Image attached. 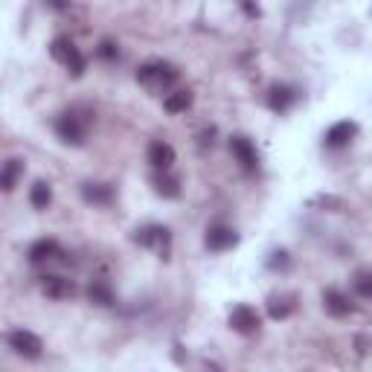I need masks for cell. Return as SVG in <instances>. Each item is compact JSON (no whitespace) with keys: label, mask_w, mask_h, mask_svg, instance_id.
Listing matches in <instances>:
<instances>
[{"label":"cell","mask_w":372,"mask_h":372,"mask_svg":"<svg viewBox=\"0 0 372 372\" xmlns=\"http://www.w3.org/2000/svg\"><path fill=\"white\" fill-rule=\"evenodd\" d=\"M134 242H137V244H143V247H155L163 259L169 256V247H172V236H169V230H166V227H160V224H148V227L137 230Z\"/></svg>","instance_id":"5b68a950"},{"label":"cell","mask_w":372,"mask_h":372,"mask_svg":"<svg viewBox=\"0 0 372 372\" xmlns=\"http://www.w3.org/2000/svg\"><path fill=\"white\" fill-rule=\"evenodd\" d=\"M82 198L85 204H93V207H108L114 201V186L108 183H96V180H88L82 183Z\"/></svg>","instance_id":"7c38bea8"},{"label":"cell","mask_w":372,"mask_h":372,"mask_svg":"<svg viewBox=\"0 0 372 372\" xmlns=\"http://www.w3.org/2000/svg\"><path fill=\"white\" fill-rule=\"evenodd\" d=\"M294 294H279V296H271L268 300V314L271 320H285L291 311H294Z\"/></svg>","instance_id":"ac0fdd59"},{"label":"cell","mask_w":372,"mask_h":372,"mask_svg":"<svg viewBox=\"0 0 372 372\" xmlns=\"http://www.w3.org/2000/svg\"><path fill=\"white\" fill-rule=\"evenodd\" d=\"M294 102H296V91L288 88V85H274L268 91V105H271V110H277V114H285Z\"/></svg>","instance_id":"9a60e30c"},{"label":"cell","mask_w":372,"mask_h":372,"mask_svg":"<svg viewBox=\"0 0 372 372\" xmlns=\"http://www.w3.org/2000/svg\"><path fill=\"white\" fill-rule=\"evenodd\" d=\"M9 346H12L21 358H26V361H38V358H41V349H44L41 338H38L35 331H29V329H15V331H9Z\"/></svg>","instance_id":"277c9868"},{"label":"cell","mask_w":372,"mask_h":372,"mask_svg":"<svg viewBox=\"0 0 372 372\" xmlns=\"http://www.w3.org/2000/svg\"><path fill=\"white\" fill-rule=\"evenodd\" d=\"M207 247L210 250H230L236 242H239V233L233 230V227H227V224H215V227H210L207 230Z\"/></svg>","instance_id":"8fae6325"},{"label":"cell","mask_w":372,"mask_h":372,"mask_svg":"<svg viewBox=\"0 0 372 372\" xmlns=\"http://www.w3.org/2000/svg\"><path fill=\"white\" fill-rule=\"evenodd\" d=\"M180 79V73L175 64L169 61H148L137 70V82L148 91V93H172L175 85Z\"/></svg>","instance_id":"6da1fadb"},{"label":"cell","mask_w":372,"mask_h":372,"mask_svg":"<svg viewBox=\"0 0 372 372\" xmlns=\"http://www.w3.org/2000/svg\"><path fill=\"white\" fill-rule=\"evenodd\" d=\"M355 134H358V125H355V123H349V120L334 123V125L326 131V145H329V148H341V145H346Z\"/></svg>","instance_id":"5bb4252c"},{"label":"cell","mask_w":372,"mask_h":372,"mask_svg":"<svg viewBox=\"0 0 372 372\" xmlns=\"http://www.w3.org/2000/svg\"><path fill=\"white\" fill-rule=\"evenodd\" d=\"M21 172H24V163H21V160H9V163L4 166V175H0V186H4V192H12V190H15Z\"/></svg>","instance_id":"44dd1931"},{"label":"cell","mask_w":372,"mask_h":372,"mask_svg":"<svg viewBox=\"0 0 372 372\" xmlns=\"http://www.w3.org/2000/svg\"><path fill=\"white\" fill-rule=\"evenodd\" d=\"M50 53H53V58L61 64V67H67V73L70 76H82L85 73V56L79 53V47L73 44L67 35H58V38L53 41V47H50Z\"/></svg>","instance_id":"3957f363"},{"label":"cell","mask_w":372,"mask_h":372,"mask_svg":"<svg viewBox=\"0 0 372 372\" xmlns=\"http://www.w3.org/2000/svg\"><path fill=\"white\" fill-rule=\"evenodd\" d=\"M268 268H288V253L285 250H277V253H271V259H268Z\"/></svg>","instance_id":"d4e9b609"},{"label":"cell","mask_w":372,"mask_h":372,"mask_svg":"<svg viewBox=\"0 0 372 372\" xmlns=\"http://www.w3.org/2000/svg\"><path fill=\"white\" fill-rule=\"evenodd\" d=\"M64 256L61 244L56 239H38L32 247H29V262L32 265H47V262H58Z\"/></svg>","instance_id":"9c48e42d"},{"label":"cell","mask_w":372,"mask_h":372,"mask_svg":"<svg viewBox=\"0 0 372 372\" xmlns=\"http://www.w3.org/2000/svg\"><path fill=\"white\" fill-rule=\"evenodd\" d=\"M76 282L73 279H64V277H41V294L50 296V300H70V296H76Z\"/></svg>","instance_id":"ba28073f"},{"label":"cell","mask_w":372,"mask_h":372,"mask_svg":"<svg viewBox=\"0 0 372 372\" xmlns=\"http://www.w3.org/2000/svg\"><path fill=\"white\" fill-rule=\"evenodd\" d=\"M99 56H102V58H108V61H114V58L120 56V50H117V44H114V41H102V44H99Z\"/></svg>","instance_id":"cb8c5ba5"},{"label":"cell","mask_w":372,"mask_h":372,"mask_svg":"<svg viewBox=\"0 0 372 372\" xmlns=\"http://www.w3.org/2000/svg\"><path fill=\"white\" fill-rule=\"evenodd\" d=\"M152 183H155V192H157V195H163V198H180V183H177V177H172V175H157Z\"/></svg>","instance_id":"ffe728a7"},{"label":"cell","mask_w":372,"mask_h":372,"mask_svg":"<svg viewBox=\"0 0 372 372\" xmlns=\"http://www.w3.org/2000/svg\"><path fill=\"white\" fill-rule=\"evenodd\" d=\"M192 105V91L190 88H180V91H172V93H166V99H163V108L169 110V114H183L186 108Z\"/></svg>","instance_id":"e0dca14e"},{"label":"cell","mask_w":372,"mask_h":372,"mask_svg":"<svg viewBox=\"0 0 372 372\" xmlns=\"http://www.w3.org/2000/svg\"><path fill=\"white\" fill-rule=\"evenodd\" d=\"M323 309L331 314V317H349L355 311V303L349 300V294L338 291V288H329L323 294Z\"/></svg>","instance_id":"30bf717a"},{"label":"cell","mask_w":372,"mask_h":372,"mask_svg":"<svg viewBox=\"0 0 372 372\" xmlns=\"http://www.w3.org/2000/svg\"><path fill=\"white\" fill-rule=\"evenodd\" d=\"M309 207H320V210H329V212H341V210H346V201L338 198V195H314L309 201Z\"/></svg>","instance_id":"7402d4cb"},{"label":"cell","mask_w":372,"mask_h":372,"mask_svg":"<svg viewBox=\"0 0 372 372\" xmlns=\"http://www.w3.org/2000/svg\"><path fill=\"white\" fill-rule=\"evenodd\" d=\"M88 300H91L93 306L108 309V306H114V291H110V285H108L105 279H93L91 288H88Z\"/></svg>","instance_id":"2e32d148"},{"label":"cell","mask_w":372,"mask_h":372,"mask_svg":"<svg viewBox=\"0 0 372 372\" xmlns=\"http://www.w3.org/2000/svg\"><path fill=\"white\" fill-rule=\"evenodd\" d=\"M230 152H233V157L242 163L244 172H256V169H259V152H256V145H253L244 134L230 137Z\"/></svg>","instance_id":"8992f818"},{"label":"cell","mask_w":372,"mask_h":372,"mask_svg":"<svg viewBox=\"0 0 372 372\" xmlns=\"http://www.w3.org/2000/svg\"><path fill=\"white\" fill-rule=\"evenodd\" d=\"M93 125V114L85 108H70L67 114H61L56 120V134L61 137V143L67 145H85L88 128Z\"/></svg>","instance_id":"7a4b0ae2"},{"label":"cell","mask_w":372,"mask_h":372,"mask_svg":"<svg viewBox=\"0 0 372 372\" xmlns=\"http://www.w3.org/2000/svg\"><path fill=\"white\" fill-rule=\"evenodd\" d=\"M148 163H152L155 169L169 172L172 163H175V148L169 143H163V140H155L152 145H148Z\"/></svg>","instance_id":"4fadbf2b"},{"label":"cell","mask_w":372,"mask_h":372,"mask_svg":"<svg viewBox=\"0 0 372 372\" xmlns=\"http://www.w3.org/2000/svg\"><path fill=\"white\" fill-rule=\"evenodd\" d=\"M259 326H262V320H259V311L256 309H250V306H236L233 311H230V329L233 331H239V334H256L259 331Z\"/></svg>","instance_id":"52a82bcc"},{"label":"cell","mask_w":372,"mask_h":372,"mask_svg":"<svg viewBox=\"0 0 372 372\" xmlns=\"http://www.w3.org/2000/svg\"><path fill=\"white\" fill-rule=\"evenodd\" d=\"M53 201V190H50V183L38 180V183H32V190H29V204L35 210H47Z\"/></svg>","instance_id":"d6986e66"},{"label":"cell","mask_w":372,"mask_h":372,"mask_svg":"<svg viewBox=\"0 0 372 372\" xmlns=\"http://www.w3.org/2000/svg\"><path fill=\"white\" fill-rule=\"evenodd\" d=\"M355 291L363 300H372V271H358L355 274Z\"/></svg>","instance_id":"603a6c76"}]
</instances>
